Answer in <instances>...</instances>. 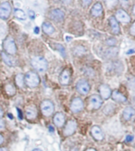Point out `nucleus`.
Segmentation results:
<instances>
[{"label":"nucleus","instance_id":"c03bdc74","mask_svg":"<svg viewBox=\"0 0 135 151\" xmlns=\"http://www.w3.org/2000/svg\"><path fill=\"white\" fill-rule=\"evenodd\" d=\"M132 11H133V14H134L135 15V5L134 6H133V10H132Z\"/></svg>","mask_w":135,"mask_h":151},{"label":"nucleus","instance_id":"6ab92c4d","mask_svg":"<svg viewBox=\"0 0 135 151\" xmlns=\"http://www.w3.org/2000/svg\"><path fill=\"white\" fill-rule=\"evenodd\" d=\"M135 116V110L132 107H126L123 112V116L125 120L128 121Z\"/></svg>","mask_w":135,"mask_h":151},{"label":"nucleus","instance_id":"b1692460","mask_svg":"<svg viewBox=\"0 0 135 151\" xmlns=\"http://www.w3.org/2000/svg\"><path fill=\"white\" fill-rule=\"evenodd\" d=\"M15 17L20 19V20H25L26 19V14L23 10H20V9H16L15 10Z\"/></svg>","mask_w":135,"mask_h":151},{"label":"nucleus","instance_id":"bb28decb","mask_svg":"<svg viewBox=\"0 0 135 151\" xmlns=\"http://www.w3.org/2000/svg\"><path fill=\"white\" fill-rule=\"evenodd\" d=\"M56 47H57V49L59 51V52H60V54L62 55L63 56H65V49L62 45H60V44H58V45H56Z\"/></svg>","mask_w":135,"mask_h":151},{"label":"nucleus","instance_id":"cd10ccee","mask_svg":"<svg viewBox=\"0 0 135 151\" xmlns=\"http://www.w3.org/2000/svg\"><path fill=\"white\" fill-rule=\"evenodd\" d=\"M116 44V40L113 39V38H110L107 40V45H110V46H114Z\"/></svg>","mask_w":135,"mask_h":151},{"label":"nucleus","instance_id":"37998d69","mask_svg":"<svg viewBox=\"0 0 135 151\" xmlns=\"http://www.w3.org/2000/svg\"><path fill=\"white\" fill-rule=\"evenodd\" d=\"M3 115V111L1 109V108H0V116H2Z\"/></svg>","mask_w":135,"mask_h":151},{"label":"nucleus","instance_id":"ddd939ff","mask_svg":"<svg viewBox=\"0 0 135 151\" xmlns=\"http://www.w3.org/2000/svg\"><path fill=\"white\" fill-rule=\"evenodd\" d=\"M91 135L93 136V138L97 140V141H101L103 140V138H104V134L103 133V131L101 130L99 127L98 126H94L91 128Z\"/></svg>","mask_w":135,"mask_h":151},{"label":"nucleus","instance_id":"a19ab883","mask_svg":"<svg viewBox=\"0 0 135 151\" xmlns=\"http://www.w3.org/2000/svg\"><path fill=\"white\" fill-rule=\"evenodd\" d=\"M66 40H67V41H70V40H73V38H72V37H66Z\"/></svg>","mask_w":135,"mask_h":151},{"label":"nucleus","instance_id":"39448f33","mask_svg":"<svg viewBox=\"0 0 135 151\" xmlns=\"http://www.w3.org/2000/svg\"><path fill=\"white\" fill-rule=\"evenodd\" d=\"M11 13V6L8 2H4L0 5V18L3 20L7 19Z\"/></svg>","mask_w":135,"mask_h":151},{"label":"nucleus","instance_id":"1a4fd4ad","mask_svg":"<svg viewBox=\"0 0 135 151\" xmlns=\"http://www.w3.org/2000/svg\"><path fill=\"white\" fill-rule=\"evenodd\" d=\"M99 91L100 97L103 99L107 100L111 97V93L112 92H111V89H110V88L107 85H100V86L99 87Z\"/></svg>","mask_w":135,"mask_h":151},{"label":"nucleus","instance_id":"473e14b6","mask_svg":"<svg viewBox=\"0 0 135 151\" xmlns=\"http://www.w3.org/2000/svg\"><path fill=\"white\" fill-rule=\"evenodd\" d=\"M5 127V124H4V121L3 119H0V130H3Z\"/></svg>","mask_w":135,"mask_h":151},{"label":"nucleus","instance_id":"4be33fe9","mask_svg":"<svg viewBox=\"0 0 135 151\" xmlns=\"http://www.w3.org/2000/svg\"><path fill=\"white\" fill-rule=\"evenodd\" d=\"M42 29L43 32L46 33V34L51 35L53 34V32H55V29L53 27L52 24L49 22H44L42 24Z\"/></svg>","mask_w":135,"mask_h":151},{"label":"nucleus","instance_id":"dca6fc26","mask_svg":"<svg viewBox=\"0 0 135 151\" xmlns=\"http://www.w3.org/2000/svg\"><path fill=\"white\" fill-rule=\"evenodd\" d=\"M70 76L71 73L68 69L64 70L60 75V82L62 85H68L70 82Z\"/></svg>","mask_w":135,"mask_h":151},{"label":"nucleus","instance_id":"f3484780","mask_svg":"<svg viewBox=\"0 0 135 151\" xmlns=\"http://www.w3.org/2000/svg\"><path fill=\"white\" fill-rule=\"evenodd\" d=\"M103 6L100 3H95L91 8V14L94 17H100L101 15L103 14Z\"/></svg>","mask_w":135,"mask_h":151},{"label":"nucleus","instance_id":"0eeeda50","mask_svg":"<svg viewBox=\"0 0 135 151\" xmlns=\"http://www.w3.org/2000/svg\"><path fill=\"white\" fill-rule=\"evenodd\" d=\"M76 89L80 93L83 94V95H86L90 91V85L88 82V81H86L85 79H80L77 82Z\"/></svg>","mask_w":135,"mask_h":151},{"label":"nucleus","instance_id":"72a5a7b5","mask_svg":"<svg viewBox=\"0 0 135 151\" xmlns=\"http://www.w3.org/2000/svg\"><path fill=\"white\" fill-rule=\"evenodd\" d=\"M4 32H5V28L2 25H0V35H3Z\"/></svg>","mask_w":135,"mask_h":151},{"label":"nucleus","instance_id":"58836bf2","mask_svg":"<svg viewBox=\"0 0 135 151\" xmlns=\"http://www.w3.org/2000/svg\"><path fill=\"white\" fill-rule=\"evenodd\" d=\"M3 141H4V139H3V137L2 136L1 134H0V145L3 143Z\"/></svg>","mask_w":135,"mask_h":151},{"label":"nucleus","instance_id":"2eb2a0df","mask_svg":"<svg viewBox=\"0 0 135 151\" xmlns=\"http://www.w3.org/2000/svg\"><path fill=\"white\" fill-rule=\"evenodd\" d=\"M111 97H112V99L115 101L118 102V103H125V102L127 101V98L126 97H125L121 92H119L118 90H114V91L111 93Z\"/></svg>","mask_w":135,"mask_h":151},{"label":"nucleus","instance_id":"2f4dec72","mask_svg":"<svg viewBox=\"0 0 135 151\" xmlns=\"http://www.w3.org/2000/svg\"><path fill=\"white\" fill-rule=\"evenodd\" d=\"M123 6H127L129 5V0H118Z\"/></svg>","mask_w":135,"mask_h":151},{"label":"nucleus","instance_id":"f03ea898","mask_svg":"<svg viewBox=\"0 0 135 151\" xmlns=\"http://www.w3.org/2000/svg\"><path fill=\"white\" fill-rule=\"evenodd\" d=\"M24 80H25V84L30 88L37 87L40 84V78L37 73L33 71L28 72L27 74H25Z\"/></svg>","mask_w":135,"mask_h":151},{"label":"nucleus","instance_id":"aec40b11","mask_svg":"<svg viewBox=\"0 0 135 151\" xmlns=\"http://www.w3.org/2000/svg\"><path fill=\"white\" fill-rule=\"evenodd\" d=\"M65 116L61 112H58L53 117V122H54V124L56 126L60 127H62L65 124Z\"/></svg>","mask_w":135,"mask_h":151},{"label":"nucleus","instance_id":"c85d7f7f","mask_svg":"<svg viewBox=\"0 0 135 151\" xmlns=\"http://www.w3.org/2000/svg\"><path fill=\"white\" fill-rule=\"evenodd\" d=\"M130 33L132 36H135V22L132 24L130 28Z\"/></svg>","mask_w":135,"mask_h":151},{"label":"nucleus","instance_id":"de8ad7c7","mask_svg":"<svg viewBox=\"0 0 135 151\" xmlns=\"http://www.w3.org/2000/svg\"><path fill=\"white\" fill-rule=\"evenodd\" d=\"M33 151H41L40 149H34V150H33Z\"/></svg>","mask_w":135,"mask_h":151},{"label":"nucleus","instance_id":"a18cd8bd","mask_svg":"<svg viewBox=\"0 0 135 151\" xmlns=\"http://www.w3.org/2000/svg\"><path fill=\"white\" fill-rule=\"evenodd\" d=\"M49 129H50V131H54V129H53V127L52 126H49Z\"/></svg>","mask_w":135,"mask_h":151},{"label":"nucleus","instance_id":"20e7f679","mask_svg":"<svg viewBox=\"0 0 135 151\" xmlns=\"http://www.w3.org/2000/svg\"><path fill=\"white\" fill-rule=\"evenodd\" d=\"M41 109L44 116H49L53 113L54 111V105L53 102L50 101L49 100H45L43 101L41 104Z\"/></svg>","mask_w":135,"mask_h":151},{"label":"nucleus","instance_id":"423d86ee","mask_svg":"<svg viewBox=\"0 0 135 151\" xmlns=\"http://www.w3.org/2000/svg\"><path fill=\"white\" fill-rule=\"evenodd\" d=\"M103 104V100L99 95H92L89 98L88 107L91 109H99Z\"/></svg>","mask_w":135,"mask_h":151},{"label":"nucleus","instance_id":"f8f14e48","mask_svg":"<svg viewBox=\"0 0 135 151\" xmlns=\"http://www.w3.org/2000/svg\"><path fill=\"white\" fill-rule=\"evenodd\" d=\"M50 17L57 22H60L65 18V13L60 9H54L50 12Z\"/></svg>","mask_w":135,"mask_h":151},{"label":"nucleus","instance_id":"f704fd0d","mask_svg":"<svg viewBox=\"0 0 135 151\" xmlns=\"http://www.w3.org/2000/svg\"><path fill=\"white\" fill-rule=\"evenodd\" d=\"M60 1L62 3H64V4H68V3H71L72 0H60Z\"/></svg>","mask_w":135,"mask_h":151},{"label":"nucleus","instance_id":"5701e85b","mask_svg":"<svg viewBox=\"0 0 135 151\" xmlns=\"http://www.w3.org/2000/svg\"><path fill=\"white\" fill-rule=\"evenodd\" d=\"M5 90L6 93L9 95V96H13L15 95L16 93V89L14 85L12 84H7L5 86Z\"/></svg>","mask_w":135,"mask_h":151},{"label":"nucleus","instance_id":"412c9836","mask_svg":"<svg viewBox=\"0 0 135 151\" xmlns=\"http://www.w3.org/2000/svg\"><path fill=\"white\" fill-rule=\"evenodd\" d=\"M1 55H2V58H3V61L5 62V63L10 67H14L15 65V60L14 58H12L10 55L7 54V53H5V52H2L1 53Z\"/></svg>","mask_w":135,"mask_h":151},{"label":"nucleus","instance_id":"79ce46f5","mask_svg":"<svg viewBox=\"0 0 135 151\" xmlns=\"http://www.w3.org/2000/svg\"><path fill=\"white\" fill-rule=\"evenodd\" d=\"M85 151H96V150H95V149L90 148V149H88V150H85Z\"/></svg>","mask_w":135,"mask_h":151},{"label":"nucleus","instance_id":"6e6552de","mask_svg":"<svg viewBox=\"0 0 135 151\" xmlns=\"http://www.w3.org/2000/svg\"><path fill=\"white\" fill-rule=\"evenodd\" d=\"M115 18H116V20L122 23H129L130 22V15L128 14L127 12L123 9H119L116 11Z\"/></svg>","mask_w":135,"mask_h":151},{"label":"nucleus","instance_id":"a878e982","mask_svg":"<svg viewBox=\"0 0 135 151\" xmlns=\"http://www.w3.org/2000/svg\"><path fill=\"white\" fill-rule=\"evenodd\" d=\"M118 3V0H104V3L108 9L114 8L117 5Z\"/></svg>","mask_w":135,"mask_h":151},{"label":"nucleus","instance_id":"9d476101","mask_svg":"<svg viewBox=\"0 0 135 151\" xmlns=\"http://www.w3.org/2000/svg\"><path fill=\"white\" fill-rule=\"evenodd\" d=\"M76 127H77V124L75 120H69L65 125V127L64 129V134L65 136L72 135L75 131Z\"/></svg>","mask_w":135,"mask_h":151},{"label":"nucleus","instance_id":"c756f323","mask_svg":"<svg viewBox=\"0 0 135 151\" xmlns=\"http://www.w3.org/2000/svg\"><path fill=\"white\" fill-rule=\"evenodd\" d=\"M91 2H92V0H82V5L84 7H87V6L90 5Z\"/></svg>","mask_w":135,"mask_h":151},{"label":"nucleus","instance_id":"ea45409f","mask_svg":"<svg viewBox=\"0 0 135 151\" xmlns=\"http://www.w3.org/2000/svg\"><path fill=\"white\" fill-rule=\"evenodd\" d=\"M0 151H8L7 149L5 148V147H1L0 148Z\"/></svg>","mask_w":135,"mask_h":151},{"label":"nucleus","instance_id":"c9c22d12","mask_svg":"<svg viewBox=\"0 0 135 151\" xmlns=\"http://www.w3.org/2000/svg\"><path fill=\"white\" fill-rule=\"evenodd\" d=\"M132 140H133V136H131V135H128V136L126 137V141L131 142Z\"/></svg>","mask_w":135,"mask_h":151},{"label":"nucleus","instance_id":"49530a36","mask_svg":"<svg viewBox=\"0 0 135 151\" xmlns=\"http://www.w3.org/2000/svg\"><path fill=\"white\" fill-rule=\"evenodd\" d=\"M71 151H78V150L76 148H73L71 150Z\"/></svg>","mask_w":135,"mask_h":151},{"label":"nucleus","instance_id":"9b49d317","mask_svg":"<svg viewBox=\"0 0 135 151\" xmlns=\"http://www.w3.org/2000/svg\"><path fill=\"white\" fill-rule=\"evenodd\" d=\"M83 109V102L80 97H76L73 100L71 103V110L73 112H79Z\"/></svg>","mask_w":135,"mask_h":151},{"label":"nucleus","instance_id":"7ed1b4c3","mask_svg":"<svg viewBox=\"0 0 135 151\" xmlns=\"http://www.w3.org/2000/svg\"><path fill=\"white\" fill-rule=\"evenodd\" d=\"M3 48L6 52L9 55H15L17 52V47L15 45V40L10 37H8L3 41Z\"/></svg>","mask_w":135,"mask_h":151},{"label":"nucleus","instance_id":"f257e3e1","mask_svg":"<svg viewBox=\"0 0 135 151\" xmlns=\"http://www.w3.org/2000/svg\"><path fill=\"white\" fill-rule=\"evenodd\" d=\"M33 67L39 72H44L47 70L48 63L45 58L41 56H35L31 60Z\"/></svg>","mask_w":135,"mask_h":151},{"label":"nucleus","instance_id":"4468645a","mask_svg":"<svg viewBox=\"0 0 135 151\" xmlns=\"http://www.w3.org/2000/svg\"><path fill=\"white\" fill-rule=\"evenodd\" d=\"M109 24L114 34L118 35L120 33V26L118 25V22L116 20L115 17H110L109 18Z\"/></svg>","mask_w":135,"mask_h":151},{"label":"nucleus","instance_id":"a211bd4d","mask_svg":"<svg viewBox=\"0 0 135 151\" xmlns=\"http://www.w3.org/2000/svg\"><path fill=\"white\" fill-rule=\"evenodd\" d=\"M37 114H38V111H37L35 106L30 105V106H28L25 109V116H26V118L30 120L35 119L37 117Z\"/></svg>","mask_w":135,"mask_h":151},{"label":"nucleus","instance_id":"393cba45","mask_svg":"<svg viewBox=\"0 0 135 151\" xmlns=\"http://www.w3.org/2000/svg\"><path fill=\"white\" fill-rule=\"evenodd\" d=\"M15 82L17 83L19 87L24 86V83H25V80H24V77L22 74H18L16 78H15Z\"/></svg>","mask_w":135,"mask_h":151},{"label":"nucleus","instance_id":"e433bc0d","mask_svg":"<svg viewBox=\"0 0 135 151\" xmlns=\"http://www.w3.org/2000/svg\"><path fill=\"white\" fill-rule=\"evenodd\" d=\"M18 110V117H19V119H22V111H21V110H19V109H17Z\"/></svg>","mask_w":135,"mask_h":151},{"label":"nucleus","instance_id":"7c9ffc66","mask_svg":"<svg viewBox=\"0 0 135 151\" xmlns=\"http://www.w3.org/2000/svg\"><path fill=\"white\" fill-rule=\"evenodd\" d=\"M28 14H29V16H30V19L33 20V19L35 18V13H34V11H33V10H30Z\"/></svg>","mask_w":135,"mask_h":151},{"label":"nucleus","instance_id":"4c0bfd02","mask_svg":"<svg viewBox=\"0 0 135 151\" xmlns=\"http://www.w3.org/2000/svg\"><path fill=\"white\" fill-rule=\"evenodd\" d=\"M34 32H35L36 34H38V33H39V32H40V29H39V28L36 27L35 29H34Z\"/></svg>","mask_w":135,"mask_h":151}]
</instances>
